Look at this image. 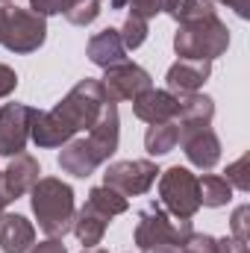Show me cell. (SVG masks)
Instances as JSON below:
<instances>
[{"instance_id":"6da1fadb","label":"cell","mask_w":250,"mask_h":253,"mask_svg":"<svg viewBox=\"0 0 250 253\" xmlns=\"http://www.w3.org/2000/svg\"><path fill=\"white\" fill-rule=\"evenodd\" d=\"M103 103H106V91H103L100 80L85 77L65 94L53 109L36 115L30 138L39 147H62L71 138H77V132H88L91 129V124L97 121V115L103 109Z\"/></svg>"},{"instance_id":"8fae6325","label":"cell","mask_w":250,"mask_h":253,"mask_svg":"<svg viewBox=\"0 0 250 253\" xmlns=\"http://www.w3.org/2000/svg\"><path fill=\"white\" fill-rule=\"evenodd\" d=\"M177 144H183V153L186 159L200 168V171H209L218 165L221 159V141L215 135L212 126H194V129H180V138Z\"/></svg>"},{"instance_id":"ffe728a7","label":"cell","mask_w":250,"mask_h":253,"mask_svg":"<svg viewBox=\"0 0 250 253\" xmlns=\"http://www.w3.org/2000/svg\"><path fill=\"white\" fill-rule=\"evenodd\" d=\"M177 138H180V129L177 121H165V124H150L144 132V150L150 156H165L177 147Z\"/></svg>"},{"instance_id":"9c48e42d","label":"cell","mask_w":250,"mask_h":253,"mask_svg":"<svg viewBox=\"0 0 250 253\" xmlns=\"http://www.w3.org/2000/svg\"><path fill=\"white\" fill-rule=\"evenodd\" d=\"M100 85L106 91V100L112 103H121V100H135L138 94H144L147 88H153V77L135 62H121L112 65L103 71L100 77Z\"/></svg>"},{"instance_id":"1f68e13d","label":"cell","mask_w":250,"mask_h":253,"mask_svg":"<svg viewBox=\"0 0 250 253\" xmlns=\"http://www.w3.org/2000/svg\"><path fill=\"white\" fill-rule=\"evenodd\" d=\"M27 253H68L62 239H44V242H39V245H33Z\"/></svg>"},{"instance_id":"2e32d148","label":"cell","mask_w":250,"mask_h":253,"mask_svg":"<svg viewBox=\"0 0 250 253\" xmlns=\"http://www.w3.org/2000/svg\"><path fill=\"white\" fill-rule=\"evenodd\" d=\"M85 56H88L91 65H97L103 71L112 68V65L126 62V47H124V42H121V33L115 27H106V30L94 33L88 39V44H85Z\"/></svg>"},{"instance_id":"e0dca14e","label":"cell","mask_w":250,"mask_h":253,"mask_svg":"<svg viewBox=\"0 0 250 253\" xmlns=\"http://www.w3.org/2000/svg\"><path fill=\"white\" fill-rule=\"evenodd\" d=\"M36 245V227L18 212H0V251L27 253Z\"/></svg>"},{"instance_id":"5bb4252c","label":"cell","mask_w":250,"mask_h":253,"mask_svg":"<svg viewBox=\"0 0 250 253\" xmlns=\"http://www.w3.org/2000/svg\"><path fill=\"white\" fill-rule=\"evenodd\" d=\"M85 138L91 141V147L109 162V156L118 150V138H121V115H118V106L112 100L103 103L97 121L91 124V129L85 132Z\"/></svg>"},{"instance_id":"cb8c5ba5","label":"cell","mask_w":250,"mask_h":253,"mask_svg":"<svg viewBox=\"0 0 250 253\" xmlns=\"http://www.w3.org/2000/svg\"><path fill=\"white\" fill-rule=\"evenodd\" d=\"M100 12H103V0H71L62 15L74 27H88L100 18Z\"/></svg>"},{"instance_id":"e575fe53","label":"cell","mask_w":250,"mask_h":253,"mask_svg":"<svg viewBox=\"0 0 250 253\" xmlns=\"http://www.w3.org/2000/svg\"><path fill=\"white\" fill-rule=\"evenodd\" d=\"M3 21H6V6H0V36H3Z\"/></svg>"},{"instance_id":"5b68a950","label":"cell","mask_w":250,"mask_h":253,"mask_svg":"<svg viewBox=\"0 0 250 253\" xmlns=\"http://www.w3.org/2000/svg\"><path fill=\"white\" fill-rule=\"evenodd\" d=\"M159 206L174 218L191 221L200 209L197 177L183 165H171L168 171H159Z\"/></svg>"},{"instance_id":"d6986e66","label":"cell","mask_w":250,"mask_h":253,"mask_svg":"<svg viewBox=\"0 0 250 253\" xmlns=\"http://www.w3.org/2000/svg\"><path fill=\"white\" fill-rule=\"evenodd\" d=\"M180 97V109H177V129H194V126H212L215 118V100L203 91H191V94H177Z\"/></svg>"},{"instance_id":"484cf974","label":"cell","mask_w":250,"mask_h":253,"mask_svg":"<svg viewBox=\"0 0 250 253\" xmlns=\"http://www.w3.org/2000/svg\"><path fill=\"white\" fill-rule=\"evenodd\" d=\"M121 33V42H124V47L126 50H138L144 42H147V21L144 18H138V15H126V21H124V27L118 30Z\"/></svg>"},{"instance_id":"ac0fdd59","label":"cell","mask_w":250,"mask_h":253,"mask_svg":"<svg viewBox=\"0 0 250 253\" xmlns=\"http://www.w3.org/2000/svg\"><path fill=\"white\" fill-rule=\"evenodd\" d=\"M109 221H112V215H106L103 209H97L94 203L85 200V206L74 215V227H71V233L80 239V245H85V248H97V245L103 242L106 230H109Z\"/></svg>"},{"instance_id":"ba28073f","label":"cell","mask_w":250,"mask_h":253,"mask_svg":"<svg viewBox=\"0 0 250 253\" xmlns=\"http://www.w3.org/2000/svg\"><path fill=\"white\" fill-rule=\"evenodd\" d=\"M36 115H39V109H33L27 103H3L0 106V156L24 153Z\"/></svg>"},{"instance_id":"f546056e","label":"cell","mask_w":250,"mask_h":253,"mask_svg":"<svg viewBox=\"0 0 250 253\" xmlns=\"http://www.w3.org/2000/svg\"><path fill=\"white\" fill-rule=\"evenodd\" d=\"M71 0H30V9L42 18H50V15H62L68 9Z\"/></svg>"},{"instance_id":"52a82bcc","label":"cell","mask_w":250,"mask_h":253,"mask_svg":"<svg viewBox=\"0 0 250 253\" xmlns=\"http://www.w3.org/2000/svg\"><path fill=\"white\" fill-rule=\"evenodd\" d=\"M156 177H159L156 162H150V159H124V162H112L103 171V186L121 191L129 200V197L147 194L150 186L156 183Z\"/></svg>"},{"instance_id":"7402d4cb","label":"cell","mask_w":250,"mask_h":253,"mask_svg":"<svg viewBox=\"0 0 250 253\" xmlns=\"http://www.w3.org/2000/svg\"><path fill=\"white\" fill-rule=\"evenodd\" d=\"M165 15H171L177 24H191V21L215 15V0H171Z\"/></svg>"},{"instance_id":"4fadbf2b","label":"cell","mask_w":250,"mask_h":253,"mask_svg":"<svg viewBox=\"0 0 250 253\" xmlns=\"http://www.w3.org/2000/svg\"><path fill=\"white\" fill-rule=\"evenodd\" d=\"M59 168H62L65 174H71V177H77V180H85V177H91L106 159L91 147V141L83 135V138H71L68 144H62V153H59Z\"/></svg>"},{"instance_id":"836d02e7","label":"cell","mask_w":250,"mask_h":253,"mask_svg":"<svg viewBox=\"0 0 250 253\" xmlns=\"http://www.w3.org/2000/svg\"><path fill=\"white\" fill-rule=\"evenodd\" d=\"M218 3H227L239 18H250V0H218Z\"/></svg>"},{"instance_id":"4dcf8cb0","label":"cell","mask_w":250,"mask_h":253,"mask_svg":"<svg viewBox=\"0 0 250 253\" xmlns=\"http://www.w3.org/2000/svg\"><path fill=\"white\" fill-rule=\"evenodd\" d=\"M15 88H18V74H15V68H9V65L0 62V97H9Z\"/></svg>"},{"instance_id":"8d00e7d4","label":"cell","mask_w":250,"mask_h":253,"mask_svg":"<svg viewBox=\"0 0 250 253\" xmlns=\"http://www.w3.org/2000/svg\"><path fill=\"white\" fill-rule=\"evenodd\" d=\"M3 209H6V203H3V200H0V212H3Z\"/></svg>"},{"instance_id":"d590c367","label":"cell","mask_w":250,"mask_h":253,"mask_svg":"<svg viewBox=\"0 0 250 253\" xmlns=\"http://www.w3.org/2000/svg\"><path fill=\"white\" fill-rule=\"evenodd\" d=\"M83 253H109V251H103V248H83Z\"/></svg>"},{"instance_id":"4316f807","label":"cell","mask_w":250,"mask_h":253,"mask_svg":"<svg viewBox=\"0 0 250 253\" xmlns=\"http://www.w3.org/2000/svg\"><path fill=\"white\" fill-rule=\"evenodd\" d=\"M233 189L239 191H250V156L248 153H242L236 162H230L227 165V177H224Z\"/></svg>"},{"instance_id":"f1b7e54d","label":"cell","mask_w":250,"mask_h":253,"mask_svg":"<svg viewBox=\"0 0 250 253\" xmlns=\"http://www.w3.org/2000/svg\"><path fill=\"white\" fill-rule=\"evenodd\" d=\"M180 253H218V239L206 233H191Z\"/></svg>"},{"instance_id":"3957f363","label":"cell","mask_w":250,"mask_h":253,"mask_svg":"<svg viewBox=\"0 0 250 253\" xmlns=\"http://www.w3.org/2000/svg\"><path fill=\"white\" fill-rule=\"evenodd\" d=\"M191 221L168 215L159 203L138 212V224L132 233V242L141 253H180L191 236Z\"/></svg>"},{"instance_id":"d4e9b609","label":"cell","mask_w":250,"mask_h":253,"mask_svg":"<svg viewBox=\"0 0 250 253\" xmlns=\"http://www.w3.org/2000/svg\"><path fill=\"white\" fill-rule=\"evenodd\" d=\"M109 6L112 9H129V15H138V18L150 21L162 12H168L171 0H109Z\"/></svg>"},{"instance_id":"7a4b0ae2","label":"cell","mask_w":250,"mask_h":253,"mask_svg":"<svg viewBox=\"0 0 250 253\" xmlns=\"http://www.w3.org/2000/svg\"><path fill=\"white\" fill-rule=\"evenodd\" d=\"M33 215L39 221V230L47 239H65L74 227V189L59 177H39V183L30 189Z\"/></svg>"},{"instance_id":"9a60e30c","label":"cell","mask_w":250,"mask_h":253,"mask_svg":"<svg viewBox=\"0 0 250 253\" xmlns=\"http://www.w3.org/2000/svg\"><path fill=\"white\" fill-rule=\"evenodd\" d=\"M209 77H212V62H206V59H177L168 68L165 83H168V91H174V94H191V91H200Z\"/></svg>"},{"instance_id":"277c9868","label":"cell","mask_w":250,"mask_h":253,"mask_svg":"<svg viewBox=\"0 0 250 253\" xmlns=\"http://www.w3.org/2000/svg\"><path fill=\"white\" fill-rule=\"evenodd\" d=\"M230 47V30L227 24L215 15L191 21V24H180L174 33V50L180 59H206L215 62L218 56H224Z\"/></svg>"},{"instance_id":"d6a6232c","label":"cell","mask_w":250,"mask_h":253,"mask_svg":"<svg viewBox=\"0 0 250 253\" xmlns=\"http://www.w3.org/2000/svg\"><path fill=\"white\" fill-rule=\"evenodd\" d=\"M218 253H248V245H239L233 239H218Z\"/></svg>"},{"instance_id":"30bf717a","label":"cell","mask_w":250,"mask_h":253,"mask_svg":"<svg viewBox=\"0 0 250 253\" xmlns=\"http://www.w3.org/2000/svg\"><path fill=\"white\" fill-rule=\"evenodd\" d=\"M39 174H42V165H39L36 156H30V153L9 156L6 171H0V194H3V200L12 203V200L24 197L39 183Z\"/></svg>"},{"instance_id":"83f0119b","label":"cell","mask_w":250,"mask_h":253,"mask_svg":"<svg viewBox=\"0 0 250 253\" xmlns=\"http://www.w3.org/2000/svg\"><path fill=\"white\" fill-rule=\"evenodd\" d=\"M250 218V206L245 203V206H239L236 212H233V221H230V227H233V242H239V245H248L250 242V230H248V221Z\"/></svg>"},{"instance_id":"f35d334b","label":"cell","mask_w":250,"mask_h":253,"mask_svg":"<svg viewBox=\"0 0 250 253\" xmlns=\"http://www.w3.org/2000/svg\"><path fill=\"white\" fill-rule=\"evenodd\" d=\"M0 200H3V194H0ZM3 203H6V200H3Z\"/></svg>"},{"instance_id":"74e56055","label":"cell","mask_w":250,"mask_h":253,"mask_svg":"<svg viewBox=\"0 0 250 253\" xmlns=\"http://www.w3.org/2000/svg\"><path fill=\"white\" fill-rule=\"evenodd\" d=\"M0 3H3V6H6V3H9V0H0Z\"/></svg>"},{"instance_id":"603a6c76","label":"cell","mask_w":250,"mask_h":253,"mask_svg":"<svg viewBox=\"0 0 250 253\" xmlns=\"http://www.w3.org/2000/svg\"><path fill=\"white\" fill-rule=\"evenodd\" d=\"M88 203H94L97 209H103L106 215H124L126 209H129V200H126L121 191L109 189V186H94V189L88 191Z\"/></svg>"},{"instance_id":"44dd1931","label":"cell","mask_w":250,"mask_h":253,"mask_svg":"<svg viewBox=\"0 0 250 253\" xmlns=\"http://www.w3.org/2000/svg\"><path fill=\"white\" fill-rule=\"evenodd\" d=\"M197 191H200V206H209V209L227 206L233 200V186L224 177H218V174L197 177Z\"/></svg>"},{"instance_id":"7c38bea8","label":"cell","mask_w":250,"mask_h":253,"mask_svg":"<svg viewBox=\"0 0 250 253\" xmlns=\"http://www.w3.org/2000/svg\"><path fill=\"white\" fill-rule=\"evenodd\" d=\"M177 109H180V97L174 91H168V88H147L144 94H138L132 100V112L144 124L174 121L177 118Z\"/></svg>"},{"instance_id":"8992f818","label":"cell","mask_w":250,"mask_h":253,"mask_svg":"<svg viewBox=\"0 0 250 253\" xmlns=\"http://www.w3.org/2000/svg\"><path fill=\"white\" fill-rule=\"evenodd\" d=\"M47 39V18L36 15L33 9H18L6 6V21H3V36L0 44L12 53H33L44 44Z\"/></svg>"}]
</instances>
